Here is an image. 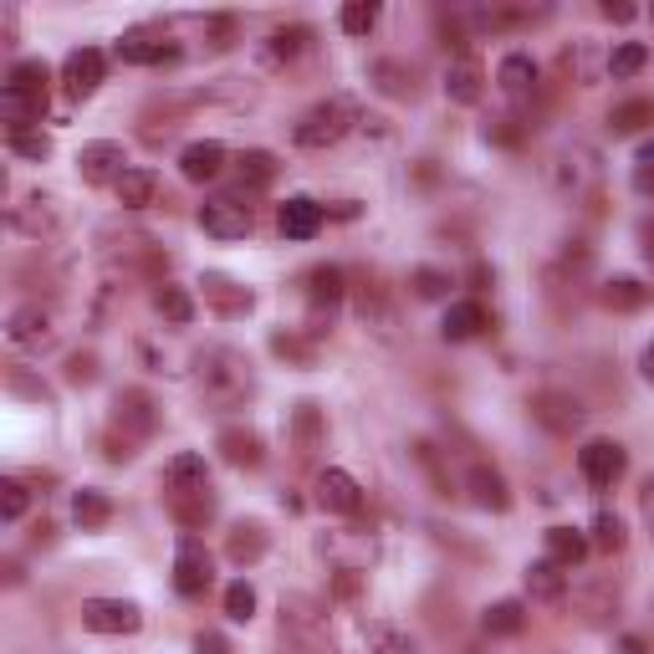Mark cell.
I'll return each instance as SVG.
<instances>
[{"instance_id":"cell-1","label":"cell","mask_w":654,"mask_h":654,"mask_svg":"<svg viewBox=\"0 0 654 654\" xmlns=\"http://www.w3.org/2000/svg\"><path fill=\"white\" fill-rule=\"evenodd\" d=\"M195 378H200V394L215 404V409H241L256 394V368L241 347L215 343L195 359Z\"/></svg>"},{"instance_id":"cell-2","label":"cell","mask_w":654,"mask_h":654,"mask_svg":"<svg viewBox=\"0 0 654 654\" xmlns=\"http://www.w3.org/2000/svg\"><path fill=\"white\" fill-rule=\"evenodd\" d=\"M353 128H359V103H353V97H328V103L308 107V113L297 118L292 144H297V148H312V154H318V148L343 144Z\"/></svg>"},{"instance_id":"cell-3","label":"cell","mask_w":654,"mask_h":654,"mask_svg":"<svg viewBox=\"0 0 654 654\" xmlns=\"http://www.w3.org/2000/svg\"><path fill=\"white\" fill-rule=\"evenodd\" d=\"M200 230L210 236V241H246L251 236V205L241 200V195H210V200L200 205Z\"/></svg>"},{"instance_id":"cell-4","label":"cell","mask_w":654,"mask_h":654,"mask_svg":"<svg viewBox=\"0 0 654 654\" xmlns=\"http://www.w3.org/2000/svg\"><path fill=\"white\" fill-rule=\"evenodd\" d=\"M532 419L542 429H552V435H573V429H583L588 409L568 388H542V394H532Z\"/></svg>"},{"instance_id":"cell-5","label":"cell","mask_w":654,"mask_h":654,"mask_svg":"<svg viewBox=\"0 0 654 654\" xmlns=\"http://www.w3.org/2000/svg\"><path fill=\"white\" fill-rule=\"evenodd\" d=\"M578 470H583V481H588V486L609 491L614 481H624L629 455H624V445H614V440H588L583 450H578Z\"/></svg>"},{"instance_id":"cell-6","label":"cell","mask_w":654,"mask_h":654,"mask_svg":"<svg viewBox=\"0 0 654 654\" xmlns=\"http://www.w3.org/2000/svg\"><path fill=\"white\" fill-rule=\"evenodd\" d=\"M82 629H93V634H138L144 614L128 599H87L82 603Z\"/></svg>"},{"instance_id":"cell-7","label":"cell","mask_w":654,"mask_h":654,"mask_svg":"<svg viewBox=\"0 0 654 654\" xmlns=\"http://www.w3.org/2000/svg\"><path fill=\"white\" fill-rule=\"evenodd\" d=\"M210 552H205L200 537H179V548H174V588L185 593V599H200L205 588H210Z\"/></svg>"},{"instance_id":"cell-8","label":"cell","mask_w":654,"mask_h":654,"mask_svg":"<svg viewBox=\"0 0 654 654\" xmlns=\"http://www.w3.org/2000/svg\"><path fill=\"white\" fill-rule=\"evenodd\" d=\"M77 174L87 185H118L123 174H128V154H123V144H113V138H93V144H82V154H77Z\"/></svg>"},{"instance_id":"cell-9","label":"cell","mask_w":654,"mask_h":654,"mask_svg":"<svg viewBox=\"0 0 654 654\" xmlns=\"http://www.w3.org/2000/svg\"><path fill=\"white\" fill-rule=\"evenodd\" d=\"M113 425H118L123 435L148 440V435L159 429V404H154V394H148V388H123L118 399H113Z\"/></svg>"},{"instance_id":"cell-10","label":"cell","mask_w":654,"mask_h":654,"mask_svg":"<svg viewBox=\"0 0 654 654\" xmlns=\"http://www.w3.org/2000/svg\"><path fill=\"white\" fill-rule=\"evenodd\" d=\"M6 338L15 347H27V353H41V347L52 343V312L41 308V302H27V308H15L6 318Z\"/></svg>"},{"instance_id":"cell-11","label":"cell","mask_w":654,"mask_h":654,"mask_svg":"<svg viewBox=\"0 0 654 654\" xmlns=\"http://www.w3.org/2000/svg\"><path fill=\"white\" fill-rule=\"evenodd\" d=\"M318 507L333 517H359L363 511V486L347 470H322L318 476Z\"/></svg>"},{"instance_id":"cell-12","label":"cell","mask_w":654,"mask_h":654,"mask_svg":"<svg viewBox=\"0 0 654 654\" xmlns=\"http://www.w3.org/2000/svg\"><path fill=\"white\" fill-rule=\"evenodd\" d=\"M103 72H107L103 52H97V46H77V52L62 62V82H68V97H93L97 87H103Z\"/></svg>"},{"instance_id":"cell-13","label":"cell","mask_w":654,"mask_h":654,"mask_svg":"<svg viewBox=\"0 0 654 654\" xmlns=\"http://www.w3.org/2000/svg\"><path fill=\"white\" fill-rule=\"evenodd\" d=\"M11 226L21 230V236H31V241H41V236H52L56 226H62V215H56V200L52 195H27V200L11 210Z\"/></svg>"},{"instance_id":"cell-14","label":"cell","mask_w":654,"mask_h":654,"mask_svg":"<svg viewBox=\"0 0 654 654\" xmlns=\"http://www.w3.org/2000/svg\"><path fill=\"white\" fill-rule=\"evenodd\" d=\"M277 230L287 241H312L322 230V205L308 200V195H292V200L277 210Z\"/></svg>"},{"instance_id":"cell-15","label":"cell","mask_w":654,"mask_h":654,"mask_svg":"<svg viewBox=\"0 0 654 654\" xmlns=\"http://www.w3.org/2000/svg\"><path fill=\"white\" fill-rule=\"evenodd\" d=\"M41 113H46V93L0 87V118H6V134H27L31 123H41Z\"/></svg>"},{"instance_id":"cell-16","label":"cell","mask_w":654,"mask_h":654,"mask_svg":"<svg viewBox=\"0 0 654 654\" xmlns=\"http://www.w3.org/2000/svg\"><path fill=\"white\" fill-rule=\"evenodd\" d=\"M220 169H226V148L215 144V138L185 144V154H179V174H185L189 185H210V179H220Z\"/></svg>"},{"instance_id":"cell-17","label":"cell","mask_w":654,"mask_h":654,"mask_svg":"<svg viewBox=\"0 0 654 654\" xmlns=\"http://www.w3.org/2000/svg\"><path fill=\"white\" fill-rule=\"evenodd\" d=\"M179 56V46H169V41H148L144 31H128V37L118 41V62H128V68H164V62H174Z\"/></svg>"},{"instance_id":"cell-18","label":"cell","mask_w":654,"mask_h":654,"mask_svg":"<svg viewBox=\"0 0 654 654\" xmlns=\"http://www.w3.org/2000/svg\"><path fill=\"white\" fill-rule=\"evenodd\" d=\"M466 486H470V501H476L481 511H507L511 507V491H507V481H501V470L496 466H470Z\"/></svg>"},{"instance_id":"cell-19","label":"cell","mask_w":654,"mask_h":654,"mask_svg":"<svg viewBox=\"0 0 654 654\" xmlns=\"http://www.w3.org/2000/svg\"><path fill=\"white\" fill-rule=\"evenodd\" d=\"M445 97L460 107L481 103V62H470V56H455L450 68H445Z\"/></svg>"},{"instance_id":"cell-20","label":"cell","mask_w":654,"mask_h":654,"mask_svg":"<svg viewBox=\"0 0 654 654\" xmlns=\"http://www.w3.org/2000/svg\"><path fill=\"white\" fill-rule=\"evenodd\" d=\"M164 481H169V491H210V466H205V455L179 450L164 466Z\"/></svg>"},{"instance_id":"cell-21","label":"cell","mask_w":654,"mask_h":654,"mask_svg":"<svg viewBox=\"0 0 654 654\" xmlns=\"http://www.w3.org/2000/svg\"><path fill=\"white\" fill-rule=\"evenodd\" d=\"M200 287H205V302H210L215 312H226V318H241V312H251V302H256L246 287H236V281L220 277V271H210Z\"/></svg>"},{"instance_id":"cell-22","label":"cell","mask_w":654,"mask_h":654,"mask_svg":"<svg viewBox=\"0 0 654 654\" xmlns=\"http://www.w3.org/2000/svg\"><path fill=\"white\" fill-rule=\"evenodd\" d=\"M215 450L226 455V460H230L236 470L261 466V435H256V429H241V425L220 429V440H215Z\"/></svg>"},{"instance_id":"cell-23","label":"cell","mask_w":654,"mask_h":654,"mask_svg":"<svg viewBox=\"0 0 654 654\" xmlns=\"http://www.w3.org/2000/svg\"><path fill=\"white\" fill-rule=\"evenodd\" d=\"M440 333H445V343H470V338H481L486 333V308L481 302H450Z\"/></svg>"},{"instance_id":"cell-24","label":"cell","mask_w":654,"mask_h":654,"mask_svg":"<svg viewBox=\"0 0 654 654\" xmlns=\"http://www.w3.org/2000/svg\"><path fill=\"white\" fill-rule=\"evenodd\" d=\"M496 87H501L507 97H527L537 87V62L527 52L501 56V68H496Z\"/></svg>"},{"instance_id":"cell-25","label":"cell","mask_w":654,"mask_h":654,"mask_svg":"<svg viewBox=\"0 0 654 654\" xmlns=\"http://www.w3.org/2000/svg\"><path fill=\"white\" fill-rule=\"evenodd\" d=\"M527 593H532L537 603H558L562 593H568V573H562L552 558L527 562Z\"/></svg>"},{"instance_id":"cell-26","label":"cell","mask_w":654,"mask_h":654,"mask_svg":"<svg viewBox=\"0 0 654 654\" xmlns=\"http://www.w3.org/2000/svg\"><path fill=\"white\" fill-rule=\"evenodd\" d=\"M72 521H77L82 532H103L107 521H113V496L93 491V486L77 491V496H72Z\"/></svg>"},{"instance_id":"cell-27","label":"cell","mask_w":654,"mask_h":654,"mask_svg":"<svg viewBox=\"0 0 654 654\" xmlns=\"http://www.w3.org/2000/svg\"><path fill=\"white\" fill-rule=\"evenodd\" d=\"M368 82H374L384 97H414V68H404V62H394V56L368 62Z\"/></svg>"},{"instance_id":"cell-28","label":"cell","mask_w":654,"mask_h":654,"mask_svg":"<svg viewBox=\"0 0 654 654\" xmlns=\"http://www.w3.org/2000/svg\"><path fill=\"white\" fill-rule=\"evenodd\" d=\"M308 41H312V31H308V27H277L267 41H261V56H267L271 68H281V62H297Z\"/></svg>"},{"instance_id":"cell-29","label":"cell","mask_w":654,"mask_h":654,"mask_svg":"<svg viewBox=\"0 0 654 654\" xmlns=\"http://www.w3.org/2000/svg\"><path fill=\"white\" fill-rule=\"evenodd\" d=\"M226 552H230V562H256L261 552H267V527L261 521H241V527H230V537H226Z\"/></svg>"},{"instance_id":"cell-30","label":"cell","mask_w":654,"mask_h":654,"mask_svg":"<svg viewBox=\"0 0 654 654\" xmlns=\"http://www.w3.org/2000/svg\"><path fill=\"white\" fill-rule=\"evenodd\" d=\"M481 629H486V634H496V640H511V634L527 629V609H521L517 599H501V603H491V609L481 614Z\"/></svg>"},{"instance_id":"cell-31","label":"cell","mask_w":654,"mask_h":654,"mask_svg":"<svg viewBox=\"0 0 654 654\" xmlns=\"http://www.w3.org/2000/svg\"><path fill=\"white\" fill-rule=\"evenodd\" d=\"M654 123V97H629V103H619L614 113H609V134H640V128H650Z\"/></svg>"},{"instance_id":"cell-32","label":"cell","mask_w":654,"mask_h":654,"mask_svg":"<svg viewBox=\"0 0 654 654\" xmlns=\"http://www.w3.org/2000/svg\"><path fill=\"white\" fill-rule=\"evenodd\" d=\"M548 558L558 568H573V562L588 558V537L578 527H548Z\"/></svg>"},{"instance_id":"cell-33","label":"cell","mask_w":654,"mask_h":654,"mask_svg":"<svg viewBox=\"0 0 654 654\" xmlns=\"http://www.w3.org/2000/svg\"><path fill=\"white\" fill-rule=\"evenodd\" d=\"M113 189H118L123 210H144V205H154V189H159V179H154V169H128Z\"/></svg>"},{"instance_id":"cell-34","label":"cell","mask_w":654,"mask_h":654,"mask_svg":"<svg viewBox=\"0 0 654 654\" xmlns=\"http://www.w3.org/2000/svg\"><path fill=\"white\" fill-rule=\"evenodd\" d=\"M154 308H159V318L174 322V328H189V322H195V297H189L185 287H169V281L154 292Z\"/></svg>"},{"instance_id":"cell-35","label":"cell","mask_w":654,"mask_h":654,"mask_svg":"<svg viewBox=\"0 0 654 654\" xmlns=\"http://www.w3.org/2000/svg\"><path fill=\"white\" fill-rule=\"evenodd\" d=\"M343 287H347V277L338 267H312V277H308L312 308H338V302H343Z\"/></svg>"},{"instance_id":"cell-36","label":"cell","mask_w":654,"mask_h":654,"mask_svg":"<svg viewBox=\"0 0 654 654\" xmlns=\"http://www.w3.org/2000/svg\"><path fill=\"white\" fill-rule=\"evenodd\" d=\"M241 195H256V189H267L271 179H277V159H271L267 148H251V154H241Z\"/></svg>"},{"instance_id":"cell-37","label":"cell","mask_w":654,"mask_h":654,"mask_svg":"<svg viewBox=\"0 0 654 654\" xmlns=\"http://www.w3.org/2000/svg\"><path fill=\"white\" fill-rule=\"evenodd\" d=\"M363 640H368V650H374V654H414L409 634H404V629H394V624H384V619L363 624Z\"/></svg>"},{"instance_id":"cell-38","label":"cell","mask_w":654,"mask_h":654,"mask_svg":"<svg viewBox=\"0 0 654 654\" xmlns=\"http://www.w3.org/2000/svg\"><path fill=\"white\" fill-rule=\"evenodd\" d=\"M644 287L634 277H614V281H603V308H614V312H634L644 308Z\"/></svg>"},{"instance_id":"cell-39","label":"cell","mask_w":654,"mask_h":654,"mask_svg":"<svg viewBox=\"0 0 654 654\" xmlns=\"http://www.w3.org/2000/svg\"><path fill=\"white\" fill-rule=\"evenodd\" d=\"M644 62H650V46H640V41H624V46H614V52H609V77H614V82L640 77Z\"/></svg>"},{"instance_id":"cell-40","label":"cell","mask_w":654,"mask_h":654,"mask_svg":"<svg viewBox=\"0 0 654 654\" xmlns=\"http://www.w3.org/2000/svg\"><path fill=\"white\" fill-rule=\"evenodd\" d=\"M174 517L185 527H200V521L215 517V496L210 491H174Z\"/></svg>"},{"instance_id":"cell-41","label":"cell","mask_w":654,"mask_h":654,"mask_svg":"<svg viewBox=\"0 0 654 654\" xmlns=\"http://www.w3.org/2000/svg\"><path fill=\"white\" fill-rule=\"evenodd\" d=\"M378 6L374 0H353V6H343V15H338V27L347 31V37H368V31L378 27Z\"/></svg>"},{"instance_id":"cell-42","label":"cell","mask_w":654,"mask_h":654,"mask_svg":"<svg viewBox=\"0 0 654 654\" xmlns=\"http://www.w3.org/2000/svg\"><path fill=\"white\" fill-rule=\"evenodd\" d=\"M226 619H236V624H251L256 619V588L246 583V578H236V583L226 588Z\"/></svg>"},{"instance_id":"cell-43","label":"cell","mask_w":654,"mask_h":654,"mask_svg":"<svg viewBox=\"0 0 654 654\" xmlns=\"http://www.w3.org/2000/svg\"><path fill=\"white\" fill-rule=\"evenodd\" d=\"M6 87H21V93H46V62H15L11 72H6Z\"/></svg>"},{"instance_id":"cell-44","label":"cell","mask_w":654,"mask_h":654,"mask_svg":"<svg viewBox=\"0 0 654 654\" xmlns=\"http://www.w3.org/2000/svg\"><path fill=\"white\" fill-rule=\"evenodd\" d=\"M593 548H599V552H619V548H624V521H619L614 511H599V517H593Z\"/></svg>"},{"instance_id":"cell-45","label":"cell","mask_w":654,"mask_h":654,"mask_svg":"<svg viewBox=\"0 0 654 654\" xmlns=\"http://www.w3.org/2000/svg\"><path fill=\"white\" fill-rule=\"evenodd\" d=\"M11 154H15V159L41 164L46 154H52V138H46V134H37V128H27V134H11Z\"/></svg>"},{"instance_id":"cell-46","label":"cell","mask_w":654,"mask_h":654,"mask_svg":"<svg viewBox=\"0 0 654 654\" xmlns=\"http://www.w3.org/2000/svg\"><path fill=\"white\" fill-rule=\"evenodd\" d=\"M292 429H297V440H302V445H318L322 440V409H318V404H297Z\"/></svg>"},{"instance_id":"cell-47","label":"cell","mask_w":654,"mask_h":654,"mask_svg":"<svg viewBox=\"0 0 654 654\" xmlns=\"http://www.w3.org/2000/svg\"><path fill=\"white\" fill-rule=\"evenodd\" d=\"M27 507H31L27 486H21V481H0V517H6V521H21V517H27Z\"/></svg>"},{"instance_id":"cell-48","label":"cell","mask_w":654,"mask_h":654,"mask_svg":"<svg viewBox=\"0 0 654 654\" xmlns=\"http://www.w3.org/2000/svg\"><path fill=\"white\" fill-rule=\"evenodd\" d=\"M409 281H414V297H425V302L445 297V287H450V277H445V271H435V267H419Z\"/></svg>"},{"instance_id":"cell-49","label":"cell","mask_w":654,"mask_h":654,"mask_svg":"<svg viewBox=\"0 0 654 654\" xmlns=\"http://www.w3.org/2000/svg\"><path fill=\"white\" fill-rule=\"evenodd\" d=\"M634 189H644V195L654 189V144H640V154H634Z\"/></svg>"},{"instance_id":"cell-50","label":"cell","mask_w":654,"mask_h":654,"mask_svg":"<svg viewBox=\"0 0 654 654\" xmlns=\"http://www.w3.org/2000/svg\"><path fill=\"white\" fill-rule=\"evenodd\" d=\"M68 378H72V384H93V378H97V359H93V353H72V359H68Z\"/></svg>"},{"instance_id":"cell-51","label":"cell","mask_w":654,"mask_h":654,"mask_svg":"<svg viewBox=\"0 0 654 654\" xmlns=\"http://www.w3.org/2000/svg\"><path fill=\"white\" fill-rule=\"evenodd\" d=\"M195 654H236V650H230L226 634H215V629H200V634H195Z\"/></svg>"},{"instance_id":"cell-52","label":"cell","mask_w":654,"mask_h":654,"mask_svg":"<svg viewBox=\"0 0 654 654\" xmlns=\"http://www.w3.org/2000/svg\"><path fill=\"white\" fill-rule=\"evenodd\" d=\"M640 517H644V527H650V537H654V476L644 481V491H640Z\"/></svg>"},{"instance_id":"cell-53","label":"cell","mask_w":654,"mask_h":654,"mask_svg":"<svg viewBox=\"0 0 654 654\" xmlns=\"http://www.w3.org/2000/svg\"><path fill=\"white\" fill-rule=\"evenodd\" d=\"M603 15H609V21H634V6H614V0H603Z\"/></svg>"},{"instance_id":"cell-54","label":"cell","mask_w":654,"mask_h":654,"mask_svg":"<svg viewBox=\"0 0 654 654\" xmlns=\"http://www.w3.org/2000/svg\"><path fill=\"white\" fill-rule=\"evenodd\" d=\"M640 374H644V378H650V384H654V343L644 347V359H640Z\"/></svg>"}]
</instances>
